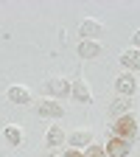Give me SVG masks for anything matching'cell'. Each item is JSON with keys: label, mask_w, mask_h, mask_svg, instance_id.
<instances>
[{"label": "cell", "mask_w": 140, "mask_h": 157, "mask_svg": "<svg viewBox=\"0 0 140 157\" xmlns=\"http://www.w3.org/2000/svg\"><path fill=\"white\" fill-rule=\"evenodd\" d=\"M84 157H107V151H104V149H101V146H90V149H87V154H84Z\"/></svg>", "instance_id": "obj_15"}, {"label": "cell", "mask_w": 140, "mask_h": 157, "mask_svg": "<svg viewBox=\"0 0 140 157\" xmlns=\"http://www.w3.org/2000/svg\"><path fill=\"white\" fill-rule=\"evenodd\" d=\"M93 140V135L87 132V129H76L73 135H70V143L73 146H84V143H90Z\"/></svg>", "instance_id": "obj_12"}, {"label": "cell", "mask_w": 140, "mask_h": 157, "mask_svg": "<svg viewBox=\"0 0 140 157\" xmlns=\"http://www.w3.org/2000/svg\"><path fill=\"white\" fill-rule=\"evenodd\" d=\"M36 112L42 115V118H59V115H65L62 104H59V101H53V98H42V101L36 104Z\"/></svg>", "instance_id": "obj_2"}, {"label": "cell", "mask_w": 140, "mask_h": 157, "mask_svg": "<svg viewBox=\"0 0 140 157\" xmlns=\"http://www.w3.org/2000/svg\"><path fill=\"white\" fill-rule=\"evenodd\" d=\"M48 93L56 95V98L70 95V82H67V78H51V82H48Z\"/></svg>", "instance_id": "obj_5"}, {"label": "cell", "mask_w": 140, "mask_h": 157, "mask_svg": "<svg viewBox=\"0 0 140 157\" xmlns=\"http://www.w3.org/2000/svg\"><path fill=\"white\" fill-rule=\"evenodd\" d=\"M134 45L140 48V28H137V34H134Z\"/></svg>", "instance_id": "obj_17"}, {"label": "cell", "mask_w": 140, "mask_h": 157, "mask_svg": "<svg viewBox=\"0 0 140 157\" xmlns=\"http://www.w3.org/2000/svg\"><path fill=\"white\" fill-rule=\"evenodd\" d=\"M62 140H65V132L59 129V126H53V129L48 132V143H51V146H59Z\"/></svg>", "instance_id": "obj_14"}, {"label": "cell", "mask_w": 140, "mask_h": 157, "mask_svg": "<svg viewBox=\"0 0 140 157\" xmlns=\"http://www.w3.org/2000/svg\"><path fill=\"white\" fill-rule=\"evenodd\" d=\"M48 157H56V154H48Z\"/></svg>", "instance_id": "obj_18"}, {"label": "cell", "mask_w": 140, "mask_h": 157, "mask_svg": "<svg viewBox=\"0 0 140 157\" xmlns=\"http://www.w3.org/2000/svg\"><path fill=\"white\" fill-rule=\"evenodd\" d=\"M101 31H104V25L98 23V20H84V23H81V34H84V39H95Z\"/></svg>", "instance_id": "obj_8"}, {"label": "cell", "mask_w": 140, "mask_h": 157, "mask_svg": "<svg viewBox=\"0 0 140 157\" xmlns=\"http://www.w3.org/2000/svg\"><path fill=\"white\" fill-rule=\"evenodd\" d=\"M112 137H121V140L132 143L134 137H137V118L134 115H121V118H115V126L109 129Z\"/></svg>", "instance_id": "obj_1"}, {"label": "cell", "mask_w": 140, "mask_h": 157, "mask_svg": "<svg viewBox=\"0 0 140 157\" xmlns=\"http://www.w3.org/2000/svg\"><path fill=\"white\" fill-rule=\"evenodd\" d=\"M70 95L78 98V101H90V90H87L84 82H73V84H70Z\"/></svg>", "instance_id": "obj_10"}, {"label": "cell", "mask_w": 140, "mask_h": 157, "mask_svg": "<svg viewBox=\"0 0 140 157\" xmlns=\"http://www.w3.org/2000/svg\"><path fill=\"white\" fill-rule=\"evenodd\" d=\"M115 87H118V93H123L126 98H132V93H137V78L132 73H123V76H118Z\"/></svg>", "instance_id": "obj_3"}, {"label": "cell", "mask_w": 140, "mask_h": 157, "mask_svg": "<svg viewBox=\"0 0 140 157\" xmlns=\"http://www.w3.org/2000/svg\"><path fill=\"white\" fill-rule=\"evenodd\" d=\"M9 101H14V104H28L31 101V93H28V87H20V84H14V87H9Z\"/></svg>", "instance_id": "obj_6"}, {"label": "cell", "mask_w": 140, "mask_h": 157, "mask_svg": "<svg viewBox=\"0 0 140 157\" xmlns=\"http://www.w3.org/2000/svg\"><path fill=\"white\" fill-rule=\"evenodd\" d=\"M3 140H6L9 146H17L20 140H23V132H20L17 126H6V129H3Z\"/></svg>", "instance_id": "obj_11"}, {"label": "cell", "mask_w": 140, "mask_h": 157, "mask_svg": "<svg viewBox=\"0 0 140 157\" xmlns=\"http://www.w3.org/2000/svg\"><path fill=\"white\" fill-rule=\"evenodd\" d=\"M129 109H132V98H126V95L112 104V115H121V112H129Z\"/></svg>", "instance_id": "obj_13"}, {"label": "cell", "mask_w": 140, "mask_h": 157, "mask_svg": "<svg viewBox=\"0 0 140 157\" xmlns=\"http://www.w3.org/2000/svg\"><path fill=\"white\" fill-rule=\"evenodd\" d=\"M121 65H123L126 70H140V48H137V51H126V53L121 56Z\"/></svg>", "instance_id": "obj_9"}, {"label": "cell", "mask_w": 140, "mask_h": 157, "mask_svg": "<svg viewBox=\"0 0 140 157\" xmlns=\"http://www.w3.org/2000/svg\"><path fill=\"white\" fill-rule=\"evenodd\" d=\"M65 157H84V154H78V151H73V149H70V151H67Z\"/></svg>", "instance_id": "obj_16"}, {"label": "cell", "mask_w": 140, "mask_h": 157, "mask_svg": "<svg viewBox=\"0 0 140 157\" xmlns=\"http://www.w3.org/2000/svg\"><path fill=\"white\" fill-rule=\"evenodd\" d=\"M78 53H81L84 59H95L98 53H101V45H98L95 39H84V42L78 45Z\"/></svg>", "instance_id": "obj_7"}, {"label": "cell", "mask_w": 140, "mask_h": 157, "mask_svg": "<svg viewBox=\"0 0 140 157\" xmlns=\"http://www.w3.org/2000/svg\"><path fill=\"white\" fill-rule=\"evenodd\" d=\"M129 146H132V143L121 140V137H109V146H107L104 151H107V157H126V154H129Z\"/></svg>", "instance_id": "obj_4"}]
</instances>
